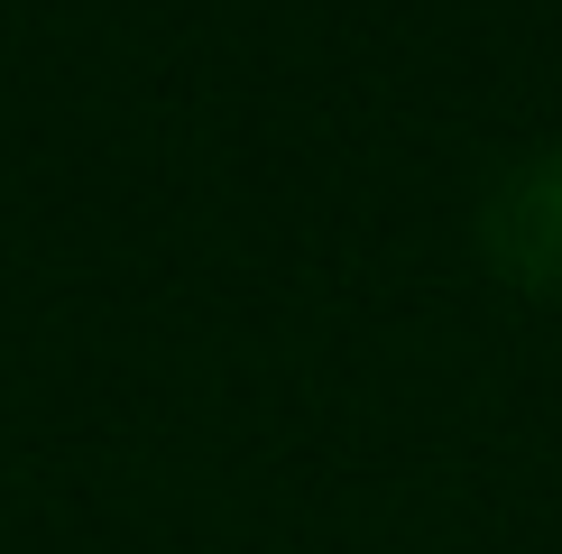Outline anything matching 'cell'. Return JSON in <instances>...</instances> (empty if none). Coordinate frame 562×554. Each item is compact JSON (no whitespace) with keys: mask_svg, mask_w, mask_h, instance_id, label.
Returning <instances> with one entry per match:
<instances>
[{"mask_svg":"<svg viewBox=\"0 0 562 554\" xmlns=\"http://www.w3.org/2000/svg\"><path fill=\"white\" fill-rule=\"evenodd\" d=\"M480 250L507 287L562 296V148H526L480 195Z\"/></svg>","mask_w":562,"mask_h":554,"instance_id":"obj_1","label":"cell"}]
</instances>
